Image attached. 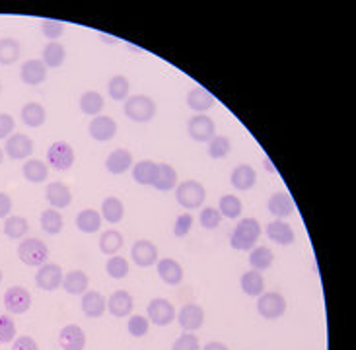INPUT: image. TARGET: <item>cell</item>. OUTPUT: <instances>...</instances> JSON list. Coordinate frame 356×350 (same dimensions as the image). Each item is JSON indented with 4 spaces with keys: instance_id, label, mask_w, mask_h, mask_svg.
<instances>
[{
    "instance_id": "6da1fadb",
    "label": "cell",
    "mask_w": 356,
    "mask_h": 350,
    "mask_svg": "<svg viewBox=\"0 0 356 350\" xmlns=\"http://www.w3.org/2000/svg\"><path fill=\"white\" fill-rule=\"evenodd\" d=\"M259 237H261V224L255 218H241L232 232L230 245L236 251H252Z\"/></svg>"
},
{
    "instance_id": "7a4b0ae2",
    "label": "cell",
    "mask_w": 356,
    "mask_h": 350,
    "mask_svg": "<svg viewBox=\"0 0 356 350\" xmlns=\"http://www.w3.org/2000/svg\"><path fill=\"white\" fill-rule=\"evenodd\" d=\"M175 199L183 206L185 210H197L205 204L207 189L203 183L195 179H187L175 187Z\"/></svg>"
},
{
    "instance_id": "3957f363",
    "label": "cell",
    "mask_w": 356,
    "mask_h": 350,
    "mask_svg": "<svg viewBox=\"0 0 356 350\" xmlns=\"http://www.w3.org/2000/svg\"><path fill=\"white\" fill-rule=\"evenodd\" d=\"M123 111L135 123H148V121L154 119V115H156V103H154V100L150 96L138 94V96L126 98L125 105H123Z\"/></svg>"
},
{
    "instance_id": "277c9868",
    "label": "cell",
    "mask_w": 356,
    "mask_h": 350,
    "mask_svg": "<svg viewBox=\"0 0 356 350\" xmlns=\"http://www.w3.org/2000/svg\"><path fill=\"white\" fill-rule=\"evenodd\" d=\"M18 259L27 267H43L49 259V248L37 237H27L18 245Z\"/></svg>"
},
{
    "instance_id": "5b68a950",
    "label": "cell",
    "mask_w": 356,
    "mask_h": 350,
    "mask_svg": "<svg viewBox=\"0 0 356 350\" xmlns=\"http://www.w3.org/2000/svg\"><path fill=\"white\" fill-rule=\"evenodd\" d=\"M47 164L57 171H69L74 164V150L69 142L57 140L47 150Z\"/></svg>"
},
{
    "instance_id": "8992f818",
    "label": "cell",
    "mask_w": 356,
    "mask_h": 350,
    "mask_svg": "<svg viewBox=\"0 0 356 350\" xmlns=\"http://www.w3.org/2000/svg\"><path fill=\"white\" fill-rule=\"evenodd\" d=\"M257 311L263 319H278L287 311V300L278 292H263L257 298Z\"/></svg>"
},
{
    "instance_id": "52a82bcc",
    "label": "cell",
    "mask_w": 356,
    "mask_h": 350,
    "mask_svg": "<svg viewBox=\"0 0 356 350\" xmlns=\"http://www.w3.org/2000/svg\"><path fill=\"white\" fill-rule=\"evenodd\" d=\"M65 278V272L60 269V265L57 263H45L43 267H39L35 272V284L45 290V292H55L60 288Z\"/></svg>"
},
{
    "instance_id": "ba28073f",
    "label": "cell",
    "mask_w": 356,
    "mask_h": 350,
    "mask_svg": "<svg viewBox=\"0 0 356 350\" xmlns=\"http://www.w3.org/2000/svg\"><path fill=\"white\" fill-rule=\"evenodd\" d=\"M146 314H148L150 323H154L158 327H166L175 319V307L166 298H154V300H150Z\"/></svg>"
},
{
    "instance_id": "9c48e42d",
    "label": "cell",
    "mask_w": 356,
    "mask_h": 350,
    "mask_svg": "<svg viewBox=\"0 0 356 350\" xmlns=\"http://www.w3.org/2000/svg\"><path fill=\"white\" fill-rule=\"evenodd\" d=\"M187 133L197 142H210L216 136V124L205 113H199L189 119Z\"/></svg>"
},
{
    "instance_id": "30bf717a",
    "label": "cell",
    "mask_w": 356,
    "mask_h": 350,
    "mask_svg": "<svg viewBox=\"0 0 356 350\" xmlns=\"http://www.w3.org/2000/svg\"><path fill=\"white\" fill-rule=\"evenodd\" d=\"M4 307L10 314L22 316L32 307V294L27 292L23 286H12L4 292Z\"/></svg>"
},
{
    "instance_id": "8fae6325",
    "label": "cell",
    "mask_w": 356,
    "mask_h": 350,
    "mask_svg": "<svg viewBox=\"0 0 356 350\" xmlns=\"http://www.w3.org/2000/svg\"><path fill=\"white\" fill-rule=\"evenodd\" d=\"M4 152H6L12 160L30 158L32 152H34V140L27 135H23V133H14V135L6 138Z\"/></svg>"
},
{
    "instance_id": "7c38bea8",
    "label": "cell",
    "mask_w": 356,
    "mask_h": 350,
    "mask_svg": "<svg viewBox=\"0 0 356 350\" xmlns=\"http://www.w3.org/2000/svg\"><path fill=\"white\" fill-rule=\"evenodd\" d=\"M88 133L92 136L93 140L98 142H107L111 138H115L117 135V123L109 117V115H98L90 121V127H88Z\"/></svg>"
},
{
    "instance_id": "4fadbf2b",
    "label": "cell",
    "mask_w": 356,
    "mask_h": 350,
    "mask_svg": "<svg viewBox=\"0 0 356 350\" xmlns=\"http://www.w3.org/2000/svg\"><path fill=\"white\" fill-rule=\"evenodd\" d=\"M131 257H133V261L137 263L138 267L148 269V267H152L158 261V248L152 241H148V239H138V241H135V245L131 248Z\"/></svg>"
},
{
    "instance_id": "5bb4252c",
    "label": "cell",
    "mask_w": 356,
    "mask_h": 350,
    "mask_svg": "<svg viewBox=\"0 0 356 350\" xmlns=\"http://www.w3.org/2000/svg\"><path fill=\"white\" fill-rule=\"evenodd\" d=\"M58 344L63 350H84L86 349V333L74 323L65 325L58 333Z\"/></svg>"
},
{
    "instance_id": "9a60e30c",
    "label": "cell",
    "mask_w": 356,
    "mask_h": 350,
    "mask_svg": "<svg viewBox=\"0 0 356 350\" xmlns=\"http://www.w3.org/2000/svg\"><path fill=\"white\" fill-rule=\"evenodd\" d=\"M177 321L181 329H185L187 333H193L197 329L203 327L205 323V309L199 304H185L177 316Z\"/></svg>"
},
{
    "instance_id": "2e32d148",
    "label": "cell",
    "mask_w": 356,
    "mask_h": 350,
    "mask_svg": "<svg viewBox=\"0 0 356 350\" xmlns=\"http://www.w3.org/2000/svg\"><path fill=\"white\" fill-rule=\"evenodd\" d=\"M20 78L27 86H39L47 80V67L41 58H30L20 68Z\"/></svg>"
},
{
    "instance_id": "e0dca14e",
    "label": "cell",
    "mask_w": 356,
    "mask_h": 350,
    "mask_svg": "<svg viewBox=\"0 0 356 350\" xmlns=\"http://www.w3.org/2000/svg\"><path fill=\"white\" fill-rule=\"evenodd\" d=\"M133 307H135V300H133V296L126 292V290H115V292L109 296V300H107L109 314L113 317H119V319L131 316L133 314Z\"/></svg>"
},
{
    "instance_id": "ac0fdd59",
    "label": "cell",
    "mask_w": 356,
    "mask_h": 350,
    "mask_svg": "<svg viewBox=\"0 0 356 350\" xmlns=\"http://www.w3.org/2000/svg\"><path fill=\"white\" fill-rule=\"evenodd\" d=\"M47 203L53 208H67L72 203V193H70L69 185H65L63 181H51L45 189Z\"/></svg>"
},
{
    "instance_id": "d6986e66",
    "label": "cell",
    "mask_w": 356,
    "mask_h": 350,
    "mask_svg": "<svg viewBox=\"0 0 356 350\" xmlns=\"http://www.w3.org/2000/svg\"><path fill=\"white\" fill-rule=\"evenodd\" d=\"M187 105L191 111H195L197 115L199 113H207L208 109H212L216 105V98L210 94L205 88L201 86H195L193 90L187 94Z\"/></svg>"
},
{
    "instance_id": "ffe728a7",
    "label": "cell",
    "mask_w": 356,
    "mask_h": 350,
    "mask_svg": "<svg viewBox=\"0 0 356 350\" xmlns=\"http://www.w3.org/2000/svg\"><path fill=\"white\" fill-rule=\"evenodd\" d=\"M107 309V300L104 298L102 292L96 290H88L86 294H82V311L84 316L90 319H98L102 317Z\"/></svg>"
},
{
    "instance_id": "44dd1931",
    "label": "cell",
    "mask_w": 356,
    "mask_h": 350,
    "mask_svg": "<svg viewBox=\"0 0 356 350\" xmlns=\"http://www.w3.org/2000/svg\"><path fill=\"white\" fill-rule=\"evenodd\" d=\"M230 183L232 187L238 189V191H249L257 183V171L253 170L252 166H247V164L236 166L230 173Z\"/></svg>"
},
{
    "instance_id": "7402d4cb",
    "label": "cell",
    "mask_w": 356,
    "mask_h": 350,
    "mask_svg": "<svg viewBox=\"0 0 356 350\" xmlns=\"http://www.w3.org/2000/svg\"><path fill=\"white\" fill-rule=\"evenodd\" d=\"M133 154L126 150V148H117L113 150L107 158H105V168L109 173H113V175H121V173H125L126 170H131L133 168Z\"/></svg>"
},
{
    "instance_id": "603a6c76",
    "label": "cell",
    "mask_w": 356,
    "mask_h": 350,
    "mask_svg": "<svg viewBox=\"0 0 356 350\" xmlns=\"http://www.w3.org/2000/svg\"><path fill=\"white\" fill-rule=\"evenodd\" d=\"M158 177V164L152 160H140L138 164L133 166V179L137 181L138 185L144 187H154Z\"/></svg>"
},
{
    "instance_id": "cb8c5ba5",
    "label": "cell",
    "mask_w": 356,
    "mask_h": 350,
    "mask_svg": "<svg viewBox=\"0 0 356 350\" xmlns=\"http://www.w3.org/2000/svg\"><path fill=\"white\" fill-rule=\"evenodd\" d=\"M158 276L168 286H177L183 281V267L175 259H170V257L160 259L158 261Z\"/></svg>"
},
{
    "instance_id": "d4e9b609",
    "label": "cell",
    "mask_w": 356,
    "mask_h": 350,
    "mask_svg": "<svg viewBox=\"0 0 356 350\" xmlns=\"http://www.w3.org/2000/svg\"><path fill=\"white\" fill-rule=\"evenodd\" d=\"M267 208L273 216H276V220H282V218H288L294 212V201L288 193H275L271 195L269 203H267Z\"/></svg>"
},
{
    "instance_id": "484cf974",
    "label": "cell",
    "mask_w": 356,
    "mask_h": 350,
    "mask_svg": "<svg viewBox=\"0 0 356 350\" xmlns=\"http://www.w3.org/2000/svg\"><path fill=\"white\" fill-rule=\"evenodd\" d=\"M267 237L278 245H292L296 239L294 230L288 226L285 220H273L271 224H267Z\"/></svg>"
},
{
    "instance_id": "4316f807",
    "label": "cell",
    "mask_w": 356,
    "mask_h": 350,
    "mask_svg": "<svg viewBox=\"0 0 356 350\" xmlns=\"http://www.w3.org/2000/svg\"><path fill=\"white\" fill-rule=\"evenodd\" d=\"M63 290L72 296H80V294L88 292V286H90V278L88 274L82 271H70L65 274L63 278Z\"/></svg>"
},
{
    "instance_id": "83f0119b",
    "label": "cell",
    "mask_w": 356,
    "mask_h": 350,
    "mask_svg": "<svg viewBox=\"0 0 356 350\" xmlns=\"http://www.w3.org/2000/svg\"><path fill=\"white\" fill-rule=\"evenodd\" d=\"M20 117H22L23 124H27V127H32V129H37V127H41V124L47 121V111L41 103L30 102L22 107Z\"/></svg>"
},
{
    "instance_id": "f1b7e54d",
    "label": "cell",
    "mask_w": 356,
    "mask_h": 350,
    "mask_svg": "<svg viewBox=\"0 0 356 350\" xmlns=\"http://www.w3.org/2000/svg\"><path fill=\"white\" fill-rule=\"evenodd\" d=\"M240 286L243 292L252 298H259L265 292V278L259 271H247L241 274Z\"/></svg>"
},
{
    "instance_id": "f546056e",
    "label": "cell",
    "mask_w": 356,
    "mask_h": 350,
    "mask_svg": "<svg viewBox=\"0 0 356 350\" xmlns=\"http://www.w3.org/2000/svg\"><path fill=\"white\" fill-rule=\"evenodd\" d=\"M104 96L100 91H84L80 96V111L84 115H90V117H98V115L104 111Z\"/></svg>"
},
{
    "instance_id": "4dcf8cb0",
    "label": "cell",
    "mask_w": 356,
    "mask_h": 350,
    "mask_svg": "<svg viewBox=\"0 0 356 350\" xmlns=\"http://www.w3.org/2000/svg\"><path fill=\"white\" fill-rule=\"evenodd\" d=\"M67 58V51L65 47L60 45L58 41H49L45 47H43V53H41V61L47 68H58L63 67Z\"/></svg>"
},
{
    "instance_id": "1f68e13d",
    "label": "cell",
    "mask_w": 356,
    "mask_h": 350,
    "mask_svg": "<svg viewBox=\"0 0 356 350\" xmlns=\"http://www.w3.org/2000/svg\"><path fill=\"white\" fill-rule=\"evenodd\" d=\"M102 218L109 224H119L125 218V204L117 197H107L102 203Z\"/></svg>"
},
{
    "instance_id": "d6a6232c",
    "label": "cell",
    "mask_w": 356,
    "mask_h": 350,
    "mask_svg": "<svg viewBox=\"0 0 356 350\" xmlns=\"http://www.w3.org/2000/svg\"><path fill=\"white\" fill-rule=\"evenodd\" d=\"M123 243H125V237H123V234L119 230H107L100 237V251L104 255L113 257V255H117L121 251Z\"/></svg>"
},
{
    "instance_id": "836d02e7",
    "label": "cell",
    "mask_w": 356,
    "mask_h": 350,
    "mask_svg": "<svg viewBox=\"0 0 356 350\" xmlns=\"http://www.w3.org/2000/svg\"><path fill=\"white\" fill-rule=\"evenodd\" d=\"M76 228L84 234H96L102 228V215L93 208H86L76 216Z\"/></svg>"
},
{
    "instance_id": "e575fe53",
    "label": "cell",
    "mask_w": 356,
    "mask_h": 350,
    "mask_svg": "<svg viewBox=\"0 0 356 350\" xmlns=\"http://www.w3.org/2000/svg\"><path fill=\"white\" fill-rule=\"evenodd\" d=\"M22 173L30 183H43L49 177V166L41 160H27L23 164Z\"/></svg>"
},
{
    "instance_id": "d590c367",
    "label": "cell",
    "mask_w": 356,
    "mask_h": 350,
    "mask_svg": "<svg viewBox=\"0 0 356 350\" xmlns=\"http://www.w3.org/2000/svg\"><path fill=\"white\" fill-rule=\"evenodd\" d=\"M20 53H22V47L18 43V39H14V37L0 39V65H4V67L14 65L20 58Z\"/></svg>"
},
{
    "instance_id": "8d00e7d4",
    "label": "cell",
    "mask_w": 356,
    "mask_h": 350,
    "mask_svg": "<svg viewBox=\"0 0 356 350\" xmlns=\"http://www.w3.org/2000/svg\"><path fill=\"white\" fill-rule=\"evenodd\" d=\"M173 187H177V171L173 170L170 164H158V177L154 183V189L168 193L172 191Z\"/></svg>"
},
{
    "instance_id": "74e56055",
    "label": "cell",
    "mask_w": 356,
    "mask_h": 350,
    "mask_svg": "<svg viewBox=\"0 0 356 350\" xmlns=\"http://www.w3.org/2000/svg\"><path fill=\"white\" fill-rule=\"evenodd\" d=\"M273 261H275V253L271 251L269 248H253L252 255H249V265H252L253 271H267L273 267Z\"/></svg>"
},
{
    "instance_id": "f35d334b",
    "label": "cell",
    "mask_w": 356,
    "mask_h": 350,
    "mask_svg": "<svg viewBox=\"0 0 356 350\" xmlns=\"http://www.w3.org/2000/svg\"><path fill=\"white\" fill-rule=\"evenodd\" d=\"M30 230V222L23 216H8L4 222V236L10 239H20L27 234Z\"/></svg>"
},
{
    "instance_id": "ab89813d",
    "label": "cell",
    "mask_w": 356,
    "mask_h": 350,
    "mask_svg": "<svg viewBox=\"0 0 356 350\" xmlns=\"http://www.w3.org/2000/svg\"><path fill=\"white\" fill-rule=\"evenodd\" d=\"M63 226H65V220H63V216H60L57 208H49V210H45L41 215V228H43V232H47L49 236L60 234Z\"/></svg>"
},
{
    "instance_id": "60d3db41",
    "label": "cell",
    "mask_w": 356,
    "mask_h": 350,
    "mask_svg": "<svg viewBox=\"0 0 356 350\" xmlns=\"http://www.w3.org/2000/svg\"><path fill=\"white\" fill-rule=\"evenodd\" d=\"M129 90H131V84H129V80L123 74L113 76V78L109 80V84H107V91H109L111 100H115V102H125Z\"/></svg>"
},
{
    "instance_id": "b9f144b4",
    "label": "cell",
    "mask_w": 356,
    "mask_h": 350,
    "mask_svg": "<svg viewBox=\"0 0 356 350\" xmlns=\"http://www.w3.org/2000/svg\"><path fill=\"white\" fill-rule=\"evenodd\" d=\"M232 152V140L228 136L216 135L208 142V156L214 160L226 158Z\"/></svg>"
},
{
    "instance_id": "7bdbcfd3",
    "label": "cell",
    "mask_w": 356,
    "mask_h": 350,
    "mask_svg": "<svg viewBox=\"0 0 356 350\" xmlns=\"http://www.w3.org/2000/svg\"><path fill=\"white\" fill-rule=\"evenodd\" d=\"M241 210H243V206H241V201L236 195H224L220 199V216H224V218H238V216H241Z\"/></svg>"
},
{
    "instance_id": "ee69618b",
    "label": "cell",
    "mask_w": 356,
    "mask_h": 350,
    "mask_svg": "<svg viewBox=\"0 0 356 350\" xmlns=\"http://www.w3.org/2000/svg\"><path fill=\"white\" fill-rule=\"evenodd\" d=\"M105 271H107V274L111 278L121 281V278H125L126 274H129V263H126L125 257L113 255V257H109L107 263H105Z\"/></svg>"
},
{
    "instance_id": "f6af8a7d",
    "label": "cell",
    "mask_w": 356,
    "mask_h": 350,
    "mask_svg": "<svg viewBox=\"0 0 356 350\" xmlns=\"http://www.w3.org/2000/svg\"><path fill=\"white\" fill-rule=\"evenodd\" d=\"M150 329V321L148 317H142V316H133L129 319V323H126V331L133 335V337H144L146 333H148Z\"/></svg>"
},
{
    "instance_id": "bcb514c9",
    "label": "cell",
    "mask_w": 356,
    "mask_h": 350,
    "mask_svg": "<svg viewBox=\"0 0 356 350\" xmlns=\"http://www.w3.org/2000/svg\"><path fill=\"white\" fill-rule=\"evenodd\" d=\"M201 224L205 230H216L222 222V216H220L219 208L214 206H207L205 210H201V216H199Z\"/></svg>"
},
{
    "instance_id": "7dc6e473",
    "label": "cell",
    "mask_w": 356,
    "mask_h": 350,
    "mask_svg": "<svg viewBox=\"0 0 356 350\" xmlns=\"http://www.w3.org/2000/svg\"><path fill=\"white\" fill-rule=\"evenodd\" d=\"M16 339V323L8 316H0V344H8Z\"/></svg>"
},
{
    "instance_id": "c3c4849f",
    "label": "cell",
    "mask_w": 356,
    "mask_h": 350,
    "mask_svg": "<svg viewBox=\"0 0 356 350\" xmlns=\"http://www.w3.org/2000/svg\"><path fill=\"white\" fill-rule=\"evenodd\" d=\"M41 32H43V35H45L47 39L55 41V39H58L60 35L65 34V23L58 22V20H43V23H41Z\"/></svg>"
},
{
    "instance_id": "681fc988",
    "label": "cell",
    "mask_w": 356,
    "mask_h": 350,
    "mask_svg": "<svg viewBox=\"0 0 356 350\" xmlns=\"http://www.w3.org/2000/svg\"><path fill=\"white\" fill-rule=\"evenodd\" d=\"M193 216L189 215V212H185V215H179L177 216V220H175V224H173V236L175 237H185L189 232H191V228H193Z\"/></svg>"
},
{
    "instance_id": "f907efd6",
    "label": "cell",
    "mask_w": 356,
    "mask_h": 350,
    "mask_svg": "<svg viewBox=\"0 0 356 350\" xmlns=\"http://www.w3.org/2000/svg\"><path fill=\"white\" fill-rule=\"evenodd\" d=\"M172 350H201V342L197 339V335L185 333V335L177 337V340L173 342Z\"/></svg>"
},
{
    "instance_id": "816d5d0a",
    "label": "cell",
    "mask_w": 356,
    "mask_h": 350,
    "mask_svg": "<svg viewBox=\"0 0 356 350\" xmlns=\"http://www.w3.org/2000/svg\"><path fill=\"white\" fill-rule=\"evenodd\" d=\"M14 127H16V123H14V117L8 113H2L0 115V140L2 138H8V136H12V133H14Z\"/></svg>"
},
{
    "instance_id": "f5cc1de1",
    "label": "cell",
    "mask_w": 356,
    "mask_h": 350,
    "mask_svg": "<svg viewBox=\"0 0 356 350\" xmlns=\"http://www.w3.org/2000/svg\"><path fill=\"white\" fill-rule=\"evenodd\" d=\"M12 350H39V347H37V342H35L32 337L23 335V337L14 339V342H12Z\"/></svg>"
},
{
    "instance_id": "db71d44e",
    "label": "cell",
    "mask_w": 356,
    "mask_h": 350,
    "mask_svg": "<svg viewBox=\"0 0 356 350\" xmlns=\"http://www.w3.org/2000/svg\"><path fill=\"white\" fill-rule=\"evenodd\" d=\"M10 210H12L10 195H6V193L0 191V218H6V216L10 215Z\"/></svg>"
},
{
    "instance_id": "11a10c76",
    "label": "cell",
    "mask_w": 356,
    "mask_h": 350,
    "mask_svg": "<svg viewBox=\"0 0 356 350\" xmlns=\"http://www.w3.org/2000/svg\"><path fill=\"white\" fill-rule=\"evenodd\" d=\"M201 350H230L224 342H219V340H212V342H207L205 344V349Z\"/></svg>"
},
{
    "instance_id": "9f6ffc18",
    "label": "cell",
    "mask_w": 356,
    "mask_h": 350,
    "mask_svg": "<svg viewBox=\"0 0 356 350\" xmlns=\"http://www.w3.org/2000/svg\"><path fill=\"white\" fill-rule=\"evenodd\" d=\"M265 170H269L271 171V173H276V170H275V166H273V162H271V160L269 158H265Z\"/></svg>"
},
{
    "instance_id": "6f0895ef",
    "label": "cell",
    "mask_w": 356,
    "mask_h": 350,
    "mask_svg": "<svg viewBox=\"0 0 356 350\" xmlns=\"http://www.w3.org/2000/svg\"><path fill=\"white\" fill-rule=\"evenodd\" d=\"M100 35L104 37L105 43H113V45H115V43H117V37H111V35H105V34H100Z\"/></svg>"
},
{
    "instance_id": "680465c9",
    "label": "cell",
    "mask_w": 356,
    "mask_h": 350,
    "mask_svg": "<svg viewBox=\"0 0 356 350\" xmlns=\"http://www.w3.org/2000/svg\"><path fill=\"white\" fill-rule=\"evenodd\" d=\"M2 158H4V154H2V148H0V164H2Z\"/></svg>"
},
{
    "instance_id": "91938a15",
    "label": "cell",
    "mask_w": 356,
    "mask_h": 350,
    "mask_svg": "<svg viewBox=\"0 0 356 350\" xmlns=\"http://www.w3.org/2000/svg\"><path fill=\"white\" fill-rule=\"evenodd\" d=\"M2 278H4V272L0 271V283H2Z\"/></svg>"
}]
</instances>
